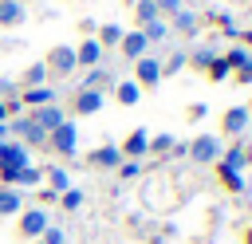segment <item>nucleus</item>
Instances as JSON below:
<instances>
[{"instance_id": "f257e3e1", "label": "nucleus", "mask_w": 252, "mask_h": 244, "mask_svg": "<svg viewBox=\"0 0 252 244\" xmlns=\"http://www.w3.org/2000/svg\"><path fill=\"white\" fill-rule=\"evenodd\" d=\"M185 153H189L193 165H217V157H220V138H217V134H197V138L185 146Z\"/></svg>"}, {"instance_id": "f03ea898", "label": "nucleus", "mask_w": 252, "mask_h": 244, "mask_svg": "<svg viewBox=\"0 0 252 244\" xmlns=\"http://www.w3.org/2000/svg\"><path fill=\"white\" fill-rule=\"evenodd\" d=\"M47 224H51V213H47L43 205H32V209H24V213H20L16 232H20L24 240H39V236L47 232Z\"/></svg>"}, {"instance_id": "7ed1b4c3", "label": "nucleus", "mask_w": 252, "mask_h": 244, "mask_svg": "<svg viewBox=\"0 0 252 244\" xmlns=\"http://www.w3.org/2000/svg\"><path fill=\"white\" fill-rule=\"evenodd\" d=\"M47 146H51L55 153H63V157H75V150H79V130H75V122L63 118V122L47 134Z\"/></svg>"}, {"instance_id": "20e7f679", "label": "nucleus", "mask_w": 252, "mask_h": 244, "mask_svg": "<svg viewBox=\"0 0 252 244\" xmlns=\"http://www.w3.org/2000/svg\"><path fill=\"white\" fill-rule=\"evenodd\" d=\"M252 126V114H248V106H228L224 110V118H220V130L228 134V138H244V130Z\"/></svg>"}, {"instance_id": "39448f33", "label": "nucleus", "mask_w": 252, "mask_h": 244, "mask_svg": "<svg viewBox=\"0 0 252 244\" xmlns=\"http://www.w3.org/2000/svg\"><path fill=\"white\" fill-rule=\"evenodd\" d=\"M134 83L146 91V87H158L161 83V63L154 59V55H142L138 63H134Z\"/></svg>"}, {"instance_id": "423d86ee", "label": "nucleus", "mask_w": 252, "mask_h": 244, "mask_svg": "<svg viewBox=\"0 0 252 244\" xmlns=\"http://www.w3.org/2000/svg\"><path fill=\"white\" fill-rule=\"evenodd\" d=\"M8 130L20 134V146H47V130H39L32 118H16Z\"/></svg>"}, {"instance_id": "0eeeda50", "label": "nucleus", "mask_w": 252, "mask_h": 244, "mask_svg": "<svg viewBox=\"0 0 252 244\" xmlns=\"http://www.w3.org/2000/svg\"><path fill=\"white\" fill-rule=\"evenodd\" d=\"M24 165H32V161H28V146H20V142H4V146H0V169L12 173V169H24Z\"/></svg>"}, {"instance_id": "6e6552de", "label": "nucleus", "mask_w": 252, "mask_h": 244, "mask_svg": "<svg viewBox=\"0 0 252 244\" xmlns=\"http://www.w3.org/2000/svg\"><path fill=\"white\" fill-rule=\"evenodd\" d=\"M43 63H47V75H51V71H55V75H71V71L79 67V63H75V47H55Z\"/></svg>"}, {"instance_id": "1a4fd4ad", "label": "nucleus", "mask_w": 252, "mask_h": 244, "mask_svg": "<svg viewBox=\"0 0 252 244\" xmlns=\"http://www.w3.org/2000/svg\"><path fill=\"white\" fill-rule=\"evenodd\" d=\"M75 63H79V67H98V63H102V43H98L94 35H87V39L75 47Z\"/></svg>"}, {"instance_id": "9d476101", "label": "nucleus", "mask_w": 252, "mask_h": 244, "mask_svg": "<svg viewBox=\"0 0 252 244\" xmlns=\"http://www.w3.org/2000/svg\"><path fill=\"white\" fill-rule=\"evenodd\" d=\"M118 150H122V157H130V161L146 157V153H150V134H146V126H138V130L126 138V146H118Z\"/></svg>"}, {"instance_id": "9b49d317", "label": "nucleus", "mask_w": 252, "mask_h": 244, "mask_svg": "<svg viewBox=\"0 0 252 244\" xmlns=\"http://www.w3.org/2000/svg\"><path fill=\"white\" fill-rule=\"evenodd\" d=\"M87 161H91L94 169H118V165H122V150L106 142V146H98V150H91V157H87Z\"/></svg>"}, {"instance_id": "f8f14e48", "label": "nucleus", "mask_w": 252, "mask_h": 244, "mask_svg": "<svg viewBox=\"0 0 252 244\" xmlns=\"http://www.w3.org/2000/svg\"><path fill=\"white\" fill-rule=\"evenodd\" d=\"M146 47H150V43H146V35H142V31H126V35H122V43H118L122 59H130V63H138V59L146 55Z\"/></svg>"}, {"instance_id": "ddd939ff", "label": "nucleus", "mask_w": 252, "mask_h": 244, "mask_svg": "<svg viewBox=\"0 0 252 244\" xmlns=\"http://www.w3.org/2000/svg\"><path fill=\"white\" fill-rule=\"evenodd\" d=\"M51 102H55V87H28V91L20 94V106H32V110L51 106Z\"/></svg>"}, {"instance_id": "4468645a", "label": "nucleus", "mask_w": 252, "mask_h": 244, "mask_svg": "<svg viewBox=\"0 0 252 244\" xmlns=\"http://www.w3.org/2000/svg\"><path fill=\"white\" fill-rule=\"evenodd\" d=\"M102 102H106V98H102V91H79V94H75V114H79V118L98 114V110H102Z\"/></svg>"}, {"instance_id": "2eb2a0df", "label": "nucleus", "mask_w": 252, "mask_h": 244, "mask_svg": "<svg viewBox=\"0 0 252 244\" xmlns=\"http://www.w3.org/2000/svg\"><path fill=\"white\" fill-rule=\"evenodd\" d=\"M28 118H32V122H35L39 130H47V134H51V130H55V126L63 122V110H59V106L51 102V106H39V110H32Z\"/></svg>"}, {"instance_id": "dca6fc26", "label": "nucleus", "mask_w": 252, "mask_h": 244, "mask_svg": "<svg viewBox=\"0 0 252 244\" xmlns=\"http://www.w3.org/2000/svg\"><path fill=\"white\" fill-rule=\"evenodd\" d=\"M24 213V193L0 185V216H20Z\"/></svg>"}, {"instance_id": "f3484780", "label": "nucleus", "mask_w": 252, "mask_h": 244, "mask_svg": "<svg viewBox=\"0 0 252 244\" xmlns=\"http://www.w3.org/2000/svg\"><path fill=\"white\" fill-rule=\"evenodd\" d=\"M165 24H169V31H181V35H197V16H193L189 8H181V12H177V16H169Z\"/></svg>"}, {"instance_id": "a211bd4d", "label": "nucleus", "mask_w": 252, "mask_h": 244, "mask_svg": "<svg viewBox=\"0 0 252 244\" xmlns=\"http://www.w3.org/2000/svg\"><path fill=\"white\" fill-rule=\"evenodd\" d=\"M114 98H118L122 106H138V102H142V87H138L134 79H122V83L114 87Z\"/></svg>"}, {"instance_id": "6ab92c4d", "label": "nucleus", "mask_w": 252, "mask_h": 244, "mask_svg": "<svg viewBox=\"0 0 252 244\" xmlns=\"http://www.w3.org/2000/svg\"><path fill=\"white\" fill-rule=\"evenodd\" d=\"M24 24V4L20 0H0V28H16Z\"/></svg>"}, {"instance_id": "aec40b11", "label": "nucleus", "mask_w": 252, "mask_h": 244, "mask_svg": "<svg viewBox=\"0 0 252 244\" xmlns=\"http://www.w3.org/2000/svg\"><path fill=\"white\" fill-rule=\"evenodd\" d=\"M43 177H47V189H51L55 197L71 189V177H67V169H63V165H51V169H43Z\"/></svg>"}, {"instance_id": "412c9836", "label": "nucleus", "mask_w": 252, "mask_h": 244, "mask_svg": "<svg viewBox=\"0 0 252 244\" xmlns=\"http://www.w3.org/2000/svg\"><path fill=\"white\" fill-rule=\"evenodd\" d=\"M220 165H228V169H244L248 165V153H244V142H236V146H228L220 157H217Z\"/></svg>"}, {"instance_id": "4be33fe9", "label": "nucleus", "mask_w": 252, "mask_h": 244, "mask_svg": "<svg viewBox=\"0 0 252 244\" xmlns=\"http://www.w3.org/2000/svg\"><path fill=\"white\" fill-rule=\"evenodd\" d=\"M39 181H43V169H39V165H24V169L12 173V189H20V185H32V189H35Z\"/></svg>"}, {"instance_id": "5701e85b", "label": "nucleus", "mask_w": 252, "mask_h": 244, "mask_svg": "<svg viewBox=\"0 0 252 244\" xmlns=\"http://www.w3.org/2000/svg\"><path fill=\"white\" fill-rule=\"evenodd\" d=\"M217 177H220V185H224L228 193H244V177H240V169H228V165L217 161Z\"/></svg>"}, {"instance_id": "b1692460", "label": "nucleus", "mask_w": 252, "mask_h": 244, "mask_svg": "<svg viewBox=\"0 0 252 244\" xmlns=\"http://www.w3.org/2000/svg\"><path fill=\"white\" fill-rule=\"evenodd\" d=\"M134 20H138V28L161 20V16H158V4H154V0H134Z\"/></svg>"}, {"instance_id": "393cba45", "label": "nucleus", "mask_w": 252, "mask_h": 244, "mask_svg": "<svg viewBox=\"0 0 252 244\" xmlns=\"http://www.w3.org/2000/svg\"><path fill=\"white\" fill-rule=\"evenodd\" d=\"M122 35H126V31H122V28H118V24H102V28H98V35H94V39H98V43H102V47H118V43H122Z\"/></svg>"}, {"instance_id": "a878e982", "label": "nucleus", "mask_w": 252, "mask_h": 244, "mask_svg": "<svg viewBox=\"0 0 252 244\" xmlns=\"http://www.w3.org/2000/svg\"><path fill=\"white\" fill-rule=\"evenodd\" d=\"M142 35H146V43H161L165 35H169V24L165 20H154V24H146V28H138Z\"/></svg>"}, {"instance_id": "bb28decb", "label": "nucleus", "mask_w": 252, "mask_h": 244, "mask_svg": "<svg viewBox=\"0 0 252 244\" xmlns=\"http://www.w3.org/2000/svg\"><path fill=\"white\" fill-rule=\"evenodd\" d=\"M24 87H47V63H32L24 71Z\"/></svg>"}, {"instance_id": "cd10ccee", "label": "nucleus", "mask_w": 252, "mask_h": 244, "mask_svg": "<svg viewBox=\"0 0 252 244\" xmlns=\"http://www.w3.org/2000/svg\"><path fill=\"white\" fill-rule=\"evenodd\" d=\"M220 59H224L228 67H236V71H240V67H244V63L252 59V55H248V47H240V43H236V47H228V51H224Z\"/></svg>"}, {"instance_id": "c85d7f7f", "label": "nucleus", "mask_w": 252, "mask_h": 244, "mask_svg": "<svg viewBox=\"0 0 252 244\" xmlns=\"http://www.w3.org/2000/svg\"><path fill=\"white\" fill-rule=\"evenodd\" d=\"M205 75H209V83H224V79L232 75V67H228V63H224V59L217 55V59L209 63V71H205Z\"/></svg>"}, {"instance_id": "c756f323", "label": "nucleus", "mask_w": 252, "mask_h": 244, "mask_svg": "<svg viewBox=\"0 0 252 244\" xmlns=\"http://www.w3.org/2000/svg\"><path fill=\"white\" fill-rule=\"evenodd\" d=\"M102 83H106V71L102 67H91L83 75V91H102Z\"/></svg>"}, {"instance_id": "7c9ffc66", "label": "nucleus", "mask_w": 252, "mask_h": 244, "mask_svg": "<svg viewBox=\"0 0 252 244\" xmlns=\"http://www.w3.org/2000/svg\"><path fill=\"white\" fill-rule=\"evenodd\" d=\"M213 59H217V51H213V47H197V51L189 55V63H193V67H205V71H209V63H213Z\"/></svg>"}, {"instance_id": "2f4dec72", "label": "nucleus", "mask_w": 252, "mask_h": 244, "mask_svg": "<svg viewBox=\"0 0 252 244\" xmlns=\"http://www.w3.org/2000/svg\"><path fill=\"white\" fill-rule=\"evenodd\" d=\"M59 201L67 213H75V209H83V189H67V193H59Z\"/></svg>"}, {"instance_id": "473e14b6", "label": "nucleus", "mask_w": 252, "mask_h": 244, "mask_svg": "<svg viewBox=\"0 0 252 244\" xmlns=\"http://www.w3.org/2000/svg\"><path fill=\"white\" fill-rule=\"evenodd\" d=\"M177 142L169 138V134H158V138H150V153H169Z\"/></svg>"}, {"instance_id": "72a5a7b5", "label": "nucleus", "mask_w": 252, "mask_h": 244, "mask_svg": "<svg viewBox=\"0 0 252 244\" xmlns=\"http://www.w3.org/2000/svg\"><path fill=\"white\" fill-rule=\"evenodd\" d=\"M154 4H158V16H161V20H165V16H177V12L185 8V0H154Z\"/></svg>"}, {"instance_id": "f704fd0d", "label": "nucleus", "mask_w": 252, "mask_h": 244, "mask_svg": "<svg viewBox=\"0 0 252 244\" xmlns=\"http://www.w3.org/2000/svg\"><path fill=\"white\" fill-rule=\"evenodd\" d=\"M138 173H142V165H138V161H130V157H122V165H118V177H122V181H134Z\"/></svg>"}, {"instance_id": "c9c22d12", "label": "nucleus", "mask_w": 252, "mask_h": 244, "mask_svg": "<svg viewBox=\"0 0 252 244\" xmlns=\"http://www.w3.org/2000/svg\"><path fill=\"white\" fill-rule=\"evenodd\" d=\"M39 240H43V244H67V232H63L59 224H47V232H43Z\"/></svg>"}, {"instance_id": "e433bc0d", "label": "nucleus", "mask_w": 252, "mask_h": 244, "mask_svg": "<svg viewBox=\"0 0 252 244\" xmlns=\"http://www.w3.org/2000/svg\"><path fill=\"white\" fill-rule=\"evenodd\" d=\"M181 67H185V55L177 51V55H173L169 63H161V75H173V71H181Z\"/></svg>"}, {"instance_id": "4c0bfd02", "label": "nucleus", "mask_w": 252, "mask_h": 244, "mask_svg": "<svg viewBox=\"0 0 252 244\" xmlns=\"http://www.w3.org/2000/svg\"><path fill=\"white\" fill-rule=\"evenodd\" d=\"M236 83H244V87H248V83H252V59H248V63H244V67H240V71H236Z\"/></svg>"}, {"instance_id": "58836bf2", "label": "nucleus", "mask_w": 252, "mask_h": 244, "mask_svg": "<svg viewBox=\"0 0 252 244\" xmlns=\"http://www.w3.org/2000/svg\"><path fill=\"white\" fill-rule=\"evenodd\" d=\"M8 134H12V130H8V122H0V146L8 142Z\"/></svg>"}, {"instance_id": "ea45409f", "label": "nucleus", "mask_w": 252, "mask_h": 244, "mask_svg": "<svg viewBox=\"0 0 252 244\" xmlns=\"http://www.w3.org/2000/svg\"><path fill=\"white\" fill-rule=\"evenodd\" d=\"M236 39H244V43H248V47H252V28H248V31H240V35H236Z\"/></svg>"}, {"instance_id": "a19ab883", "label": "nucleus", "mask_w": 252, "mask_h": 244, "mask_svg": "<svg viewBox=\"0 0 252 244\" xmlns=\"http://www.w3.org/2000/svg\"><path fill=\"white\" fill-rule=\"evenodd\" d=\"M0 122H8V106L4 102H0Z\"/></svg>"}, {"instance_id": "79ce46f5", "label": "nucleus", "mask_w": 252, "mask_h": 244, "mask_svg": "<svg viewBox=\"0 0 252 244\" xmlns=\"http://www.w3.org/2000/svg\"><path fill=\"white\" fill-rule=\"evenodd\" d=\"M244 244H252V224H248V228H244Z\"/></svg>"}, {"instance_id": "37998d69", "label": "nucleus", "mask_w": 252, "mask_h": 244, "mask_svg": "<svg viewBox=\"0 0 252 244\" xmlns=\"http://www.w3.org/2000/svg\"><path fill=\"white\" fill-rule=\"evenodd\" d=\"M4 91H8V83H0V94H4Z\"/></svg>"}, {"instance_id": "c03bdc74", "label": "nucleus", "mask_w": 252, "mask_h": 244, "mask_svg": "<svg viewBox=\"0 0 252 244\" xmlns=\"http://www.w3.org/2000/svg\"><path fill=\"white\" fill-rule=\"evenodd\" d=\"M32 244H43V240H32Z\"/></svg>"}, {"instance_id": "a18cd8bd", "label": "nucleus", "mask_w": 252, "mask_h": 244, "mask_svg": "<svg viewBox=\"0 0 252 244\" xmlns=\"http://www.w3.org/2000/svg\"><path fill=\"white\" fill-rule=\"evenodd\" d=\"M126 4H134V0H126Z\"/></svg>"}, {"instance_id": "49530a36", "label": "nucleus", "mask_w": 252, "mask_h": 244, "mask_svg": "<svg viewBox=\"0 0 252 244\" xmlns=\"http://www.w3.org/2000/svg\"><path fill=\"white\" fill-rule=\"evenodd\" d=\"M248 114H252V106H248Z\"/></svg>"}, {"instance_id": "de8ad7c7", "label": "nucleus", "mask_w": 252, "mask_h": 244, "mask_svg": "<svg viewBox=\"0 0 252 244\" xmlns=\"http://www.w3.org/2000/svg\"><path fill=\"white\" fill-rule=\"evenodd\" d=\"M20 4H24V0H20Z\"/></svg>"}]
</instances>
